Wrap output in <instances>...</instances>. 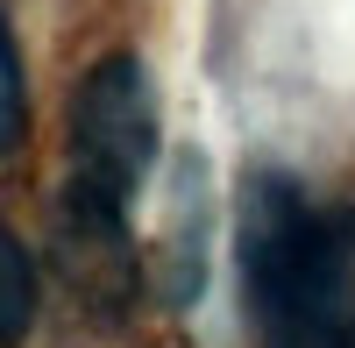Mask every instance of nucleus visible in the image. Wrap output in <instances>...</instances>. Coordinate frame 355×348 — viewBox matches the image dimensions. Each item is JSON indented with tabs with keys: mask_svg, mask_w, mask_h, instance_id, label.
I'll return each mask as SVG.
<instances>
[{
	"mask_svg": "<svg viewBox=\"0 0 355 348\" xmlns=\"http://www.w3.org/2000/svg\"><path fill=\"white\" fill-rule=\"evenodd\" d=\"M242 306L263 348H355V207L320 214L284 171H249Z\"/></svg>",
	"mask_w": 355,
	"mask_h": 348,
	"instance_id": "1",
	"label": "nucleus"
},
{
	"mask_svg": "<svg viewBox=\"0 0 355 348\" xmlns=\"http://www.w3.org/2000/svg\"><path fill=\"white\" fill-rule=\"evenodd\" d=\"M157 142H164V114H157L150 71L135 57H100L71 100V178L128 207V192L157 164Z\"/></svg>",
	"mask_w": 355,
	"mask_h": 348,
	"instance_id": "2",
	"label": "nucleus"
},
{
	"mask_svg": "<svg viewBox=\"0 0 355 348\" xmlns=\"http://www.w3.org/2000/svg\"><path fill=\"white\" fill-rule=\"evenodd\" d=\"M28 313H36V263H28V249L0 227V348L21 341Z\"/></svg>",
	"mask_w": 355,
	"mask_h": 348,
	"instance_id": "3",
	"label": "nucleus"
},
{
	"mask_svg": "<svg viewBox=\"0 0 355 348\" xmlns=\"http://www.w3.org/2000/svg\"><path fill=\"white\" fill-rule=\"evenodd\" d=\"M21 114H28V100H21V57H15L8 21H0V157L21 142Z\"/></svg>",
	"mask_w": 355,
	"mask_h": 348,
	"instance_id": "4",
	"label": "nucleus"
}]
</instances>
